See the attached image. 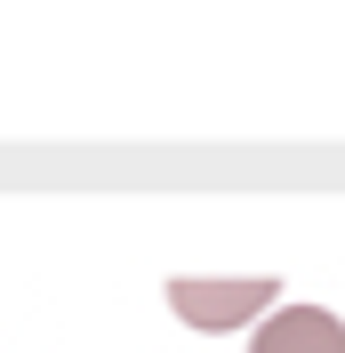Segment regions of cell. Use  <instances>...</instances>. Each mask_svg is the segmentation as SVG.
<instances>
[{"mask_svg":"<svg viewBox=\"0 0 345 353\" xmlns=\"http://www.w3.org/2000/svg\"><path fill=\"white\" fill-rule=\"evenodd\" d=\"M273 297H281V289L265 281V273H249V281H193V273L169 281L177 321H185V330H209V337H217V330H241V321H265Z\"/></svg>","mask_w":345,"mask_h":353,"instance_id":"obj_1","label":"cell"},{"mask_svg":"<svg viewBox=\"0 0 345 353\" xmlns=\"http://www.w3.org/2000/svg\"><path fill=\"white\" fill-rule=\"evenodd\" d=\"M249 353H345V321L322 305H273L249 337Z\"/></svg>","mask_w":345,"mask_h":353,"instance_id":"obj_2","label":"cell"}]
</instances>
